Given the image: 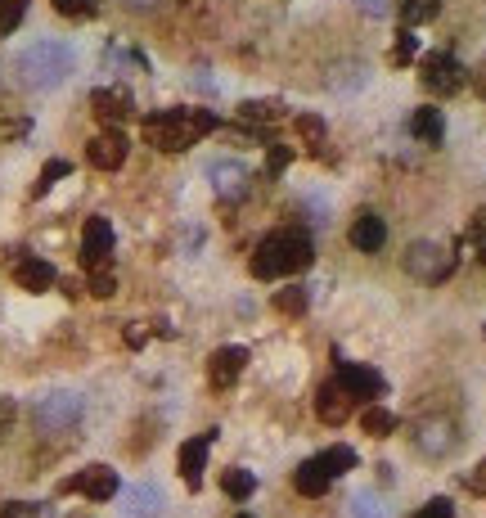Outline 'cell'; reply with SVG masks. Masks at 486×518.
<instances>
[{
  "instance_id": "cell-27",
  "label": "cell",
  "mask_w": 486,
  "mask_h": 518,
  "mask_svg": "<svg viewBox=\"0 0 486 518\" xmlns=\"http://www.w3.org/2000/svg\"><path fill=\"white\" fill-rule=\"evenodd\" d=\"M320 460H324V469H329L333 478H342V473H351L360 464V455L351 451V446H329V451H320Z\"/></svg>"
},
{
  "instance_id": "cell-12",
  "label": "cell",
  "mask_w": 486,
  "mask_h": 518,
  "mask_svg": "<svg viewBox=\"0 0 486 518\" xmlns=\"http://www.w3.org/2000/svg\"><path fill=\"white\" fill-rule=\"evenodd\" d=\"M207 176H212L216 199H225V203H239L243 194H248V181H252V172L239 158H216V163L207 167Z\"/></svg>"
},
{
  "instance_id": "cell-23",
  "label": "cell",
  "mask_w": 486,
  "mask_h": 518,
  "mask_svg": "<svg viewBox=\"0 0 486 518\" xmlns=\"http://www.w3.org/2000/svg\"><path fill=\"white\" fill-rule=\"evenodd\" d=\"M360 428H365L369 437H392L396 433V415L387 406H365L360 410Z\"/></svg>"
},
{
  "instance_id": "cell-29",
  "label": "cell",
  "mask_w": 486,
  "mask_h": 518,
  "mask_svg": "<svg viewBox=\"0 0 486 518\" xmlns=\"http://www.w3.org/2000/svg\"><path fill=\"white\" fill-rule=\"evenodd\" d=\"M414 55H419V37H414V28H401L396 32V50H392V64H414Z\"/></svg>"
},
{
  "instance_id": "cell-17",
  "label": "cell",
  "mask_w": 486,
  "mask_h": 518,
  "mask_svg": "<svg viewBox=\"0 0 486 518\" xmlns=\"http://www.w3.org/2000/svg\"><path fill=\"white\" fill-rule=\"evenodd\" d=\"M54 266L45 262V257H18L14 262V284L23 293H45V289H54Z\"/></svg>"
},
{
  "instance_id": "cell-37",
  "label": "cell",
  "mask_w": 486,
  "mask_h": 518,
  "mask_svg": "<svg viewBox=\"0 0 486 518\" xmlns=\"http://www.w3.org/2000/svg\"><path fill=\"white\" fill-rule=\"evenodd\" d=\"M351 514L356 518H383V505H378L374 496H356L351 500Z\"/></svg>"
},
{
  "instance_id": "cell-7",
  "label": "cell",
  "mask_w": 486,
  "mask_h": 518,
  "mask_svg": "<svg viewBox=\"0 0 486 518\" xmlns=\"http://www.w3.org/2000/svg\"><path fill=\"white\" fill-rule=\"evenodd\" d=\"M459 446V428H455V419H446V415H428V419H419L414 424V451L419 455H428V460H446L450 451Z\"/></svg>"
},
{
  "instance_id": "cell-26",
  "label": "cell",
  "mask_w": 486,
  "mask_h": 518,
  "mask_svg": "<svg viewBox=\"0 0 486 518\" xmlns=\"http://www.w3.org/2000/svg\"><path fill=\"white\" fill-rule=\"evenodd\" d=\"M284 118V104L279 100H248L239 104V122H279Z\"/></svg>"
},
{
  "instance_id": "cell-42",
  "label": "cell",
  "mask_w": 486,
  "mask_h": 518,
  "mask_svg": "<svg viewBox=\"0 0 486 518\" xmlns=\"http://www.w3.org/2000/svg\"><path fill=\"white\" fill-rule=\"evenodd\" d=\"M126 10H135V14H149V10H158L162 0H122Z\"/></svg>"
},
{
  "instance_id": "cell-18",
  "label": "cell",
  "mask_w": 486,
  "mask_h": 518,
  "mask_svg": "<svg viewBox=\"0 0 486 518\" xmlns=\"http://www.w3.org/2000/svg\"><path fill=\"white\" fill-rule=\"evenodd\" d=\"M351 244L360 248V253H383L387 244V226L378 212H360L356 221H351Z\"/></svg>"
},
{
  "instance_id": "cell-19",
  "label": "cell",
  "mask_w": 486,
  "mask_h": 518,
  "mask_svg": "<svg viewBox=\"0 0 486 518\" xmlns=\"http://www.w3.org/2000/svg\"><path fill=\"white\" fill-rule=\"evenodd\" d=\"M410 136L419 140V145H441V140H446V118H441V109H432V104L414 109L410 113Z\"/></svg>"
},
{
  "instance_id": "cell-36",
  "label": "cell",
  "mask_w": 486,
  "mask_h": 518,
  "mask_svg": "<svg viewBox=\"0 0 486 518\" xmlns=\"http://www.w3.org/2000/svg\"><path fill=\"white\" fill-rule=\"evenodd\" d=\"M414 518H455V505H450L446 496H437V500H428V505H423Z\"/></svg>"
},
{
  "instance_id": "cell-32",
  "label": "cell",
  "mask_w": 486,
  "mask_h": 518,
  "mask_svg": "<svg viewBox=\"0 0 486 518\" xmlns=\"http://www.w3.org/2000/svg\"><path fill=\"white\" fill-rule=\"evenodd\" d=\"M99 10V0H54V14L63 19H90Z\"/></svg>"
},
{
  "instance_id": "cell-10",
  "label": "cell",
  "mask_w": 486,
  "mask_h": 518,
  "mask_svg": "<svg viewBox=\"0 0 486 518\" xmlns=\"http://www.w3.org/2000/svg\"><path fill=\"white\" fill-rule=\"evenodd\" d=\"M113 262V226L104 217H90L81 226V266L86 271H99V266Z\"/></svg>"
},
{
  "instance_id": "cell-43",
  "label": "cell",
  "mask_w": 486,
  "mask_h": 518,
  "mask_svg": "<svg viewBox=\"0 0 486 518\" xmlns=\"http://www.w3.org/2000/svg\"><path fill=\"white\" fill-rule=\"evenodd\" d=\"M473 82H477V91H482V100H486V59H482V68H477Z\"/></svg>"
},
{
  "instance_id": "cell-8",
  "label": "cell",
  "mask_w": 486,
  "mask_h": 518,
  "mask_svg": "<svg viewBox=\"0 0 486 518\" xmlns=\"http://www.w3.org/2000/svg\"><path fill=\"white\" fill-rule=\"evenodd\" d=\"M333 361H338V383H342V392H347L351 401H374V397H383V374L378 370H369V365H356V361H342L338 352H333Z\"/></svg>"
},
{
  "instance_id": "cell-30",
  "label": "cell",
  "mask_w": 486,
  "mask_h": 518,
  "mask_svg": "<svg viewBox=\"0 0 486 518\" xmlns=\"http://www.w3.org/2000/svg\"><path fill=\"white\" fill-rule=\"evenodd\" d=\"M27 131H32L27 113H0V140H23Z\"/></svg>"
},
{
  "instance_id": "cell-9",
  "label": "cell",
  "mask_w": 486,
  "mask_h": 518,
  "mask_svg": "<svg viewBox=\"0 0 486 518\" xmlns=\"http://www.w3.org/2000/svg\"><path fill=\"white\" fill-rule=\"evenodd\" d=\"M59 491H81L86 500H95V505H104V500H113L117 491H122V482H117V473L108 469V464H90V469H81L77 478H68Z\"/></svg>"
},
{
  "instance_id": "cell-4",
  "label": "cell",
  "mask_w": 486,
  "mask_h": 518,
  "mask_svg": "<svg viewBox=\"0 0 486 518\" xmlns=\"http://www.w3.org/2000/svg\"><path fill=\"white\" fill-rule=\"evenodd\" d=\"M81 415H86V401H81L77 392H45V397L32 406V424H36L41 437L72 433V428L81 424Z\"/></svg>"
},
{
  "instance_id": "cell-35",
  "label": "cell",
  "mask_w": 486,
  "mask_h": 518,
  "mask_svg": "<svg viewBox=\"0 0 486 518\" xmlns=\"http://www.w3.org/2000/svg\"><path fill=\"white\" fill-rule=\"evenodd\" d=\"M468 244H473L477 253L486 257V208L473 212V221H468Z\"/></svg>"
},
{
  "instance_id": "cell-39",
  "label": "cell",
  "mask_w": 486,
  "mask_h": 518,
  "mask_svg": "<svg viewBox=\"0 0 486 518\" xmlns=\"http://www.w3.org/2000/svg\"><path fill=\"white\" fill-rule=\"evenodd\" d=\"M464 487H468V491H473V496H486V460H482V464H477V469H473V473H468V478H464Z\"/></svg>"
},
{
  "instance_id": "cell-6",
  "label": "cell",
  "mask_w": 486,
  "mask_h": 518,
  "mask_svg": "<svg viewBox=\"0 0 486 518\" xmlns=\"http://www.w3.org/2000/svg\"><path fill=\"white\" fill-rule=\"evenodd\" d=\"M419 77H423V86H428L432 95H455V91H464L468 68L459 64L450 50H432V55H423Z\"/></svg>"
},
{
  "instance_id": "cell-11",
  "label": "cell",
  "mask_w": 486,
  "mask_h": 518,
  "mask_svg": "<svg viewBox=\"0 0 486 518\" xmlns=\"http://www.w3.org/2000/svg\"><path fill=\"white\" fill-rule=\"evenodd\" d=\"M126 154H131V140H126L117 127L99 131V136L86 145V163L95 167V172H117V167L126 163Z\"/></svg>"
},
{
  "instance_id": "cell-21",
  "label": "cell",
  "mask_w": 486,
  "mask_h": 518,
  "mask_svg": "<svg viewBox=\"0 0 486 518\" xmlns=\"http://www.w3.org/2000/svg\"><path fill=\"white\" fill-rule=\"evenodd\" d=\"M162 509V496H158V487H149V482H140V487H131L126 491V514L131 518H153Z\"/></svg>"
},
{
  "instance_id": "cell-38",
  "label": "cell",
  "mask_w": 486,
  "mask_h": 518,
  "mask_svg": "<svg viewBox=\"0 0 486 518\" xmlns=\"http://www.w3.org/2000/svg\"><path fill=\"white\" fill-rule=\"evenodd\" d=\"M0 518H36V509L23 505V500H5V505H0Z\"/></svg>"
},
{
  "instance_id": "cell-16",
  "label": "cell",
  "mask_w": 486,
  "mask_h": 518,
  "mask_svg": "<svg viewBox=\"0 0 486 518\" xmlns=\"http://www.w3.org/2000/svg\"><path fill=\"white\" fill-rule=\"evenodd\" d=\"M351 406H356V401L347 397V392H342V383L338 379H329V383H320V392H315V415L324 419V424H347V415H351Z\"/></svg>"
},
{
  "instance_id": "cell-33",
  "label": "cell",
  "mask_w": 486,
  "mask_h": 518,
  "mask_svg": "<svg viewBox=\"0 0 486 518\" xmlns=\"http://www.w3.org/2000/svg\"><path fill=\"white\" fill-rule=\"evenodd\" d=\"M90 293H95V298H113L117 293V275L108 271V266H99V271H90V284H86Z\"/></svg>"
},
{
  "instance_id": "cell-1",
  "label": "cell",
  "mask_w": 486,
  "mask_h": 518,
  "mask_svg": "<svg viewBox=\"0 0 486 518\" xmlns=\"http://www.w3.org/2000/svg\"><path fill=\"white\" fill-rule=\"evenodd\" d=\"M221 127L212 109H162L144 118V140L162 154H185L189 145H198L203 136Z\"/></svg>"
},
{
  "instance_id": "cell-20",
  "label": "cell",
  "mask_w": 486,
  "mask_h": 518,
  "mask_svg": "<svg viewBox=\"0 0 486 518\" xmlns=\"http://www.w3.org/2000/svg\"><path fill=\"white\" fill-rule=\"evenodd\" d=\"M293 487L302 491V496H324V491L333 487V473L324 469V460H320V455H315V460L297 464V473H293Z\"/></svg>"
},
{
  "instance_id": "cell-2",
  "label": "cell",
  "mask_w": 486,
  "mask_h": 518,
  "mask_svg": "<svg viewBox=\"0 0 486 518\" xmlns=\"http://www.w3.org/2000/svg\"><path fill=\"white\" fill-rule=\"evenodd\" d=\"M311 262H315V244L306 230H275V235H266L257 244V253H252V275L275 284V280H284V275L306 271Z\"/></svg>"
},
{
  "instance_id": "cell-22",
  "label": "cell",
  "mask_w": 486,
  "mask_h": 518,
  "mask_svg": "<svg viewBox=\"0 0 486 518\" xmlns=\"http://www.w3.org/2000/svg\"><path fill=\"white\" fill-rule=\"evenodd\" d=\"M396 14H401L405 28H423L441 14V0H396Z\"/></svg>"
},
{
  "instance_id": "cell-25",
  "label": "cell",
  "mask_w": 486,
  "mask_h": 518,
  "mask_svg": "<svg viewBox=\"0 0 486 518\" xmlns=\"http://www.w3.org/2000/svg\"><path fill=\"white\" fill-rule=\"evenodd\" d=\"M221 491H225L230 500H248L252 491H257V478H252L248 469H239V464H234V469L221 473Z\"/></svg>"
},
{
  "instance_id": "cell-24",
  "label": "cell",
  "mask_w": 486,
  "mask_h": 518,
  "mask_svg": "<svg viewBox=\"0 0 486 518\" xmlns=\"http://www.w3.org/2000/svg\"><path fill=\"white\" fill-rule=\"evenodd\" d=\"M270 302H275L279 316H302V311L311 307V293H306L302 284H288V289H275V298Z\"/></svg>"
},
{
  "instance_id": "cell-3",
  "label": "cell",
  "mask_w": 486,
  "mask_h": 518,
  "mask_svg": "<svg viewBox=\"0 0 486 518\" xmlns=\"http://www.w3.org/2000/svg\"><path fill=\"white\" fill-rule=\"evenodd\" d=\"M72 46H63V41H36V46L18 50L14 68H18V82L32 86V91H54V86H63L72 77Z\"/></svg>"
},
{
  "instance_id": "cell-31",
  "label": "cell",
  "mask_w": 486,
  "mask_h": 518,
  "mask_svg": "<svg viewBox=\"0 0 486 518\" xmlns=\"http://www.w3.org/2000/svg\"><path fill=\"white\" fill-rule=\"evenodd\" d=\"M23 14H27V0H0V32L9 37L23 23Z\"/></svg>"
},
{
  "instance_id": "cell-44",
  "label": "cell",
  "mask_w": 486,
  "mask_h": 518,
  "mask_svg": "<svg viewBox=\"0 0 486 518\" xmlns=\"http://www.w3.org/2000/svg\"><path fill=\"white\" fill-rule=\"evenodd\" d=\"M234 518H252V514H234Z\"/></svg>"
},
{
  "instance_id": "cell-28",
  "label": "cell",
  "mask_w": 486,
  "mask_h": 518,
  "mask_svg": "<svg viewBox=\"0 0 486 518\" xmlns=\"http://www.w3.org/2000/svg\"><path fill=\"white\" fill-rule=\"evenodd\" d=\"M68 172H72V163H68V158H50V163L41 167V181L32 185V199H41L45 190H54V181H63V176H68Z\"/></svg>"
},
{
  "instance_id": "cell-5",
  "label": "cell",
  "mask_w": 486,
  "mask_h": 518,
  "mask_svg": "<svg viewBox=\"0 0 486 518\" xmlns=\"http://www.w3.org/2000/svg\"><path fill=\"white\" fill-rule=\"evenodd\" d=\"M405 271L414 275V280L423 284H441L450 271H455V253L441 244H432V239H419V244L405 248Z\"/></svg>"
},
{
  "instance_id": "cell-34",
  "label": "cell",
  "mask_w": 486,
  "mask_h": 518,
  "mask_svg": "<svg viewBox=\"0 0 486 518\" xmlns=\"http://www.w3.org/2000/svg\"><path fill=\"white\" fill-rule=\"evenodd\" d=\"M297 136L311 140V145H320V140H324V122L315 118V113H302V118H297Z\"/></svg>"
},
{
  "instance_id": "cell-14",
  "label": "cell",
  "mask_w": 486,
  "mask_h": 518,
  "mask_svg": "<svg viewBox=\"0 0 486 518\" xmlns=\"http://www.w3.org/2000/svg\"><path fill=\"white\" fill-rule=\"evenodd\" d=\"M90 113L99 122H108V127H117V122H126L135 113V100L126 86H99V91H90Z\"/></svg>"
},
{
  "instance_id": "cell-41",
  "label": "cell",
  "mask_w": 486,
  "mask_h": 518,
  "mask_svg": "<svg viewBox=\"0 0 486 518\" xmlns=\"http://www.w3.org/2000/svg\"><path fill=\"white\" fill-rule=\"evenodd\" d=\"M9 424H14V401L0 397V433H9Z\"/></svg>"
},
{
  "instance_id": "cell-13",
  "label": "cell",
  "mask_w": 486,
  "mask_h": 518,
  "mask_svg": "<svg viewBox=\"0 0 486 518\" xmlns=\"http://www.w3.org/2000/svg\"><path fill=\"white\" fill-rule=\"evenodd\" d=\"M243 370H248V347H216L212 361H207V383H212L216 392H225L239 383Z\"/></svg>"
},
{
  "instance_id": "cell-40",
  "label": "cell",
  "mask_w": 486,
  "mask_h": 518,
  "mask_svg": "<svg viewBox=\"0 0 486 518\" xmlns=\"http://www.w3.org/2000/svg\"><path fill=\"white\" fill-rule=\"evenodd\" d=\"M288 163H293V154H288V149H270V154H266V167H270V172H284Z\"/></svg>"
},
{
  "instance_id": "cell-15",
  "label": "cell",
  "mask_w": 486,
  "mask_h": 518,
  "mask_svg": "<svg viewBox=\"0 0 486 518\" xmlns=\"http://www.w3.org/2000/svg\"><path fill=\"white\" fill-rule=\"evenodd\" d=\"M212 437L216 433H203V437H189L180 446V478H185L189 491L203 487V469H207V451H212Z\"/></svg>"
}]
</instances>
